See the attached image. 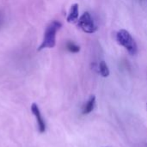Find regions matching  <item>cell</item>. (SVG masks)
I'll return each instance as SVG.
<instances>
[{
  "mask_svg": "<svg viewBox=\"0 0 147 147\" xmlns=\"http://www.w3.org/2000/svg\"><path fill=\"white\" fill-rule=\"evenodd\" d=\"M79 16V9H78V4L73 3L68 12V16L66 17V21L68 22H78Z\"/></svg>",
  "mask_w": 147,
  "mask_h": 147,
  "instance_id": "cell-5",
  "label": "cell"
},
{
  "mask_svg": "<svg viewBox=\"0 0 147 147\" xmlns=\"http://www.w3.org/2000/svg\"><path fill=\"white\" fill-rule=\"evenodd\" d=\"M146 110H147V103H146Z\"/></svg>",
  "mask_w": 147,
  "mask_h": 147,
  "instance_id": "cell-9",
  "label": "cell"
},
{
  "mask_svg": "<svg viewBox=\"0 0 147 147\" xmlns=\"http://www.w3.org/2000/svg\"><path fill=\"white\" fill-rule=\"evenodd\" d=\"M31 111H32V114L36 118L39 132L40 134L45 133L46 128H47L46 122H45V121H44V119H43V117L41 115V113L40 111V109H39V107H38V105L36 103H32V105H31Z\"/></svg>",
  "mask_w": 147,
  "mask_h": 147,
  "instance_id": "cell-4",
  "label": "cell"
},
{
  "mask_svg": "<svg viewBox=\"0 0 147 147\" xmlns=\"http://www.w3.org/2000/svg\"><path fill=\"white\" fill-rule=\"evenodd\" d=\"M78 27L87 34H93L97 29L90 14L87 11L84 12L78 20Z\"/></svg>",
  "mask_w": 147,
  "mask_h": 147,
  "instance_id": "cell-3",
  "label": "cell"
},
{
  "mask_svg": "<svg viewBox=\"0 0 147 147\" xmlns=\"http://www.w3.org/2000/svg\"><path fill=\"white\" fill-rule=\"evenodd\" d=\"M99 72L103 78H107L109 76V69L108 65L106 64L105 61H101L99 63Z\"/></svg>",
  "mask_w": 147,
  "mask_h": 147,
  "instance_id": "cell-7",
  "label": "cell"
},
{
  "mask_svg": "<svg viewBox=\"0 0 147 147\" xmlns=\"http://www.w3.org/2000/svg\"><path fill=\"white\" fill-rule=\"evenodd\" d=\"M62 24L59 21H53L50 22L44 33V37L41 44L38 47V51H41L45 48H53L56 45V34L61 28Z\"/></svg>",
  "mask_w": 147,
  "mask_h": 147,
  "instance_id": "cell-1",
  "label": "cell"
},
{
  "mask_svg": "<svg viewBox=\"0 0 147 147\" xmlns=\"http://www.w3.org/2000/svg\"><path fill=\"white\" fill-rule=\"evenodd\" d=\"M66 48H67L71 53H78V52L80 51L79 46H78L77 44H75V43L72 42V41L67 42V44H66Z\"/></svg>",
  "mask_w": 147,
  "mask_h": 147,
  "instance_id": "cell-8",
  "label": "cell"
},
{
  "mask_svg": "<svg viewBox=\"0 0 147 147\" xmlns=\"http://www.w3.org/2000/svg\"><path fill=\"white\" fill-rule=\"evenodd\" d=\"M116 41L118 42L119 45L125 47L130 54L135 55L138 52L137 44L127 30L126 29L119 30L116 34Z\"/></svg>",
  "mask_w": 147,
  "mask_h": 147,
  "instance_id": "cell-2",
  "label": "cell"
},
{
  "mask_svg": "<svg viewBox=\"0 0 147 147\" xmlns=\"http://www.w3.org/2000/svg\"><path fill=\"white\" fill-rule=\"evenodd\" d=\"M95 106H96V96H91L84 107L83 114L84 115H89L90 113H91L94 110Z\"/></svg>",
  "mask_w": 147,
  "mask_h": 147,
  "instance_id": "cell-6",
  "label": "cell"
}]
</instances>
